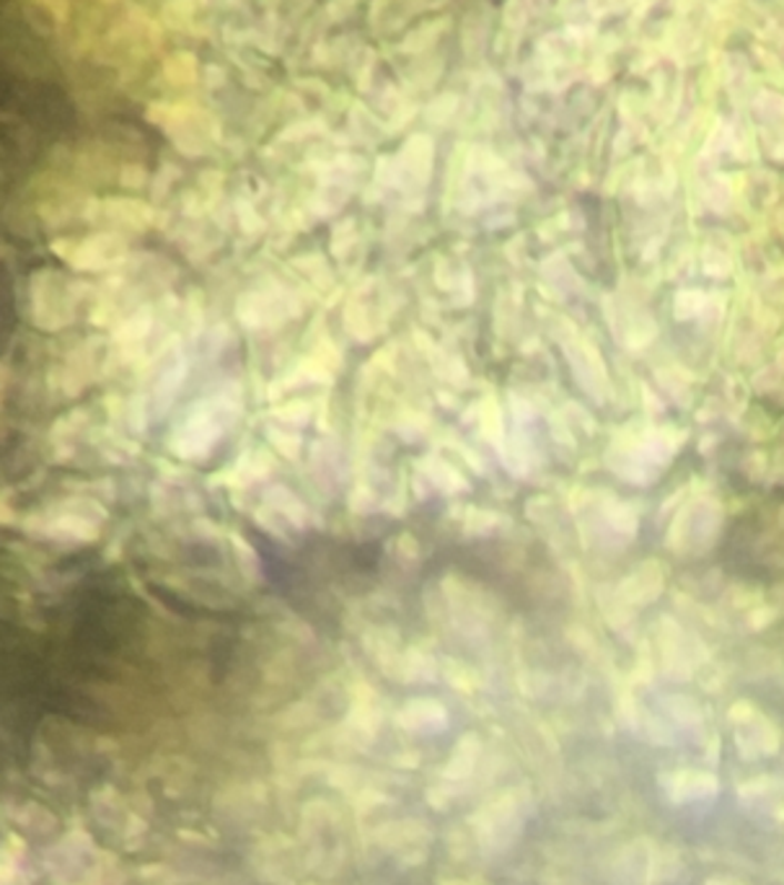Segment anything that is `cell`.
<instances>
[{"instance_id": "obj_4", "label": "cell", "mask_w": 784, "mask_h": 885, "mask_svg": "<svg viewBox=\"0 0 784 885\" xmlns=\"http://www.w3.org/2000/svg\"><path fill=\"white\" fill-rule=\"evenodd\" d=\"M298 313L293 305V298L285 293H252L241 301V316L247 324H272V321H282Z\"/></svg>"}, {"instance_id": "obj_7", "label": "cell", "mask_w": 784, "mask_h": 885, "mask_svg": "<svg viewBox=\"0 0 784 885\" xmlns=\"http://www.w3.org/2000/svg\"><path fill=\"white\" fill-rule=\"evenodd\" d=\"M104 218L107 221H112L114 225H130V229H145L148 218H151V210L140 205V202H130V200H112V202H104Z\"/></svg>"}, {"instance_id": "obj_6", "label": "cell", "mask_w": 784, "mask_h": 885, "mask_svg": "<svg viewBox=\"0 0 784 885\" xmlns=\"http://www.w3.org/2000/svg\"><path fill=\"white\" fill-rule=\"evenodd\" d=\"M42 531L44 536H52V539H73V542H89V539L97 536L99 526H93L89 519H83V515H78L73 511H62L60 515H54V519L44 521L42 523Z\"/></svg>"}, {"instance_id": "obj_3", "label": "cell", "mask_w": 784, "mask_h": 885, "mask_svg": "<svg viewBox=\"0 0 784 885\" xmlns=\"http://www.w3.org/2000/svg\"><path fill=\"white\" fill-rule=\"evenodd\" d=\"M34 313H37V324L42 326H62L70 321V313H73V303H70V295L62 288V280L58 275L47 272V275L34 280Z\"/></svg>"}, {"instance_id": "obj_8", "label": "cell", "mask_w": 784, "mask_h": 885, "mask_svg": "<svg viewBox=\"0 0 784 885\" xmlns=\"http://www.w3.org/2000/svg\"><path fill=\"white\" fill-rule=\"evenodd\" d=\"M270 456H264V453H249L237 464V469L229 474L231 482H237L239 487H249V484L262 480V476L270 472Z\"/></svg>"}, {"instance_id": "obj_1", "label": "cell", "mask_w": 784, "mask_h": 885, "mask_svg": "<svg viewBox=\"0 0 784 885\" xmlns=\"http://www.w3.org/2000/svg\"><path fill=\"white\" fill-rule=\"evenodd\" d=\"M237 410V404L229 402V399H210V402H202L198 410H194L182 428L174 433V451L182 459H194V456H205V453L213 449L218 438H221L223 428H229L231 412Z\"/></svg>"}, {"instance_id": "obj_2", "label": "cell", "mask_w": 784, "mask_h": 885, "mask_svg": "<svg viewBox=\"0 0 784 885\" xmlns=\"http://www.w3.org/2000/svg\"><path fill=\"white\" fill-rule=\"evenodd\" d=\"M54 252L66 257V262L73 264L78 270H107L122 260L124 244L114 237H93L83 241H62L54 244Z\"/></svg>"}, {"instance_id": "obj_5", "label": "cell", "mask_w": 784, "mask_h": 885, "mask_svg": "<svg viewBox=\"0 0 784 885\" xmlns=\"http://www.w3.org/2000/svg\"><path fill=\"white\" fill-rule=\"evenodd\" d=\"M264 523L270 529H298L305 526V511L285 490H272L264 500Z\"/></svg>"}]
</instances>
